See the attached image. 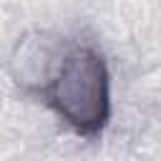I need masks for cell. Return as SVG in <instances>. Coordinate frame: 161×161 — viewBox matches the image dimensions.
<instances>
[{
	"mask_svg": "<svg viewBox=\"0 0 161 161\" xmlns=\"http://www.w3.org/2000/svg\"><path fill=\"white\" fill-rule=\"evenodd\" d=\"M45 98L75 133H101L111 118V83L103 55L88 45L68 50L45 83Z\"/></svg>",
	"mask_w": 161,
	"mask_h": 161,
	"instance_id": "obj_1",
	"label": "cell"
}]
</instances>
